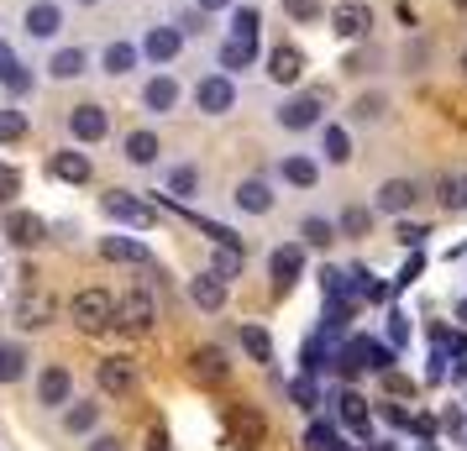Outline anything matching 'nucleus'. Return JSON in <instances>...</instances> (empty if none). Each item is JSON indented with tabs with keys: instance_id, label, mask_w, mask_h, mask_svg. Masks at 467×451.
Returning a JSON list of instances; mask_svg holds the SVG:
<instances>
[{
	"instance_id": "nucleus-47",
	"label": "nucleus",
	"mask_w": 467,
	"mask_h": 451,
	"mask_svg": "<svg viewBox=\"0 0 467 451\" xmlns=\"http://www.w3.org/2000/svg\"><path fill=\"white\" fill-rule=\"evenodd\" d=\"M425 273V247H415L410 258H404V268H400V279H394V289H410V283Z\"/></svg>"
},
{
	"instance_id": "nucleus-51",
	"label": "nucleus",
	"mask_w": 467,
	"mask_h": 451,
	"mask_svg": "<svg viewBox=\"0 0 467 451\" xmlns=\"http://www.w3.org/2000/svg\"><path fill=\"white\" fill-rule=\"evenodd\" d=\"M16 194H22V173H16V169H0V205H11Z\"/></svg>"
},
{
	"instance_id": "nucleus-57",
	"label": "nucleus",
	"mask_w": 467,
	"mask_h": 451,
	"mask_svg": "<svg viewBox=\"0 0 467 451\" xmlns=\"http://www.w3.org/2000/svg\"><path fill=\"white\" fill-rule=\"evenodd\" d=\"M148 451H169V441H163V436L152 430V436H148Z\"/></svg>"
},
{
	"instance_id": "nucleus-58",
	"label": "nucleus",
	"mask_w": 467,
	"mask_h": 451,
	"mask_svg": "<svg viewBox=\"0 0 467 451\" xmlns=\"http://www.w3.org/2000/svg\"><path fill=\"white\" fill-rule=\"evenodd\" d=\"M457 68H462V79H467V47H462V53H457Z\"/></svg>"
},
{
	"instance_id": "nucleus-33",
	"label": "nucleus",
	"mask_w": 467,
	"mask_h": 451,
	"mask_svg": "<svg viewBox=\"0 0 467 451\" xmlns=\"http://www.w3.org/2000/svg\"><path fill=\"white\" fill-rule=\"evenodd\" d=\"M53 321V300L47 294H26L22 304H16V325H26V331H37V325Z\"/></svg>"
},
{
	"instance_id": "nucleus-42",
	"label": "nucleus",
	"mask_w": 467,
	"mask_h": 451,
	"mask_svg": "<svg viewBox=\"0 0 467 451\" xmlns=\"http://www.w3.org/2000/svg\"><path fill=\"white\" fill-rule=\"evenodd\" d=\"M26 127H32V121H26V110H16V106H0V142H5V148H11V142H22V137H26Z\"/></svg>"
},
{
	"instance_id": "nucleus-17",
	"label": "nucleus",
	"mask_w": 467,
	"mask_h": 451,
	"mask_svg": "<svg viewBox=\"0 0 467 451\" xmlns=\"http://www.w3.org/2000/svg\"><path fill=\"white\" fill-rule=\"evenodd\" d=\"M0 89H5L11 100H22V95H32V89H37V74H32V68H26L11 47L0 53Z\"/></svg>"
},
{
	"instance_id": "nucleus-6",
	"label": "nucleus",
	"mask_w": 467,
	"mask_h": 451,
	"mask_svg": "<svg viewBox=\"0 0 467 451\" xmlns=\"http://www.w3.org/2000/svg\"><path fill=\"white\" fill-rule=\"evenodd\" d=\"M268 279H274V294H289L299 279H305V241H284L268 258Z\"/></svg>"
},
{
	"instance_id": "nucleus-39",
	"label": "nucleus",
	"mask_w": 467,
	"mask_h": 451,
	"mask_svg": "<svg viewBox=\"0 0 467 451\" xmlns=\"http://www.w3.org/2000/svg\"><path fill=\"white\" fill-rule=\"evenodd\" d=\"M337 231L341 237H352V241H362L368 231H373V210H368V205H347L341 220H337Z\"/></svg>"
},
{
	"instance_id": "nucleus-14",
	"label": "nucleus",
	"mask_w": 467,
	"mask_h": 451,
	"mask_svg": "<svg viewBox=\"0 0 467 451\" xmlns=\"http://www.w3.org/2000/svg\"><path fill=\"white\" fill-rule=\"evenodd\" d=\"M95 384H100V394H110V399H127L131 388H137V367H131L127 357H100Z\"/></svg>"
},
{
	"instance_id": "nucleus-25",
	"label": "nucleus",
	"mask_w": 467,
	"mask_h": 451,
	"mask_svg": "<svg viewBox=\"0 0 467 451\" xmlns=\"http://www.w3.org/2000/svg\"><path fill=\"white\" fill-rule=\"evenodd\" d=\"M337 420L352 430V436H368V430H373L368 399H362V394H352V388H341V394H337Z\"/></svg>"
},
{
	"instance_id": "nucleus-40",
	"label": "nucleus",
	"mask_w": 467,
	"mask_h": 451,
	"mask_svg": "<svg viewBox=\"0 0 467 451\" xmlns=\"http://www.w3.org/2000/svg\"><path fill=\"white\" fill-rule=\"evenodd\" d=\"M232 37H247V43L263 37V11L257 5H232Z\"/></svg>"
},
{
	"instance_id": "nucleus-43",
	"label": "nucleus",
	"mask_w": 467,
	"mask_h": 451,
	"mask_svg": "<svg viewBox=\"0 0 467 451\" xmlns=\"http://www.w3.org/2000/svg\"><path fill=\"white\" fill-rule=\"evenodd\" d=\"M373 68H379V47H368V43H358L341 58V74H352V79H358V74H373Z\"/></svg>"
},
{
	"instance_id": "nucleus-31",
	"label": "nucleus",
	"mask_w": 467,
	"mask_h": 451,
	"mask_svg": "<svg viewBox=\"0 0 467 451\" xmlns=\"http://www.w3.org/2000/svg\"><path fill=\"white\" fill-rule=\"evenodd\" d=\"M383 116H389V95H383V89H368V95L352 100V121H358V127H379Z\"/></svg>"
},
{
	"instance_id": "nucleus-60",
	"label": "nucleus",
	"mask_w": 467,
	"mask_h": 451,
	"mask_svg": "<svg viewBox=\"0 0 467 451\" xmlns=\"http://www.w3.org/2000/svg\"><path fill=\"white\" fill-rule=\"evenodd\" d=\"M462 321H467V300H462Z\"/></svg>"
},
{
	"instance_id": "nucleus-29",
	"label": "nucleus",
	"mask_w": 467,
	"mask_h": 451,
	"mask_svg": "<svg viewBox=\"0 0 467 451\" xmlns=\"http://www.w3.org/2000/svg\"><path fill=\"white\" fill-rule=\"evenodd\" d=\"M89 68V53L85 47H58L53 58H47V79H79Z\"/></svg>"
},
{
	"instance_id": "nucleus-5",
	"label": "nucleus",
	"mask_w": 467,
	"mask_h": 451,
	"mask_svg": "<svg viewBox=\"0 0 467 451\" xmlns=\"http://www.w3.org/2000/svg\"><path fill=\"white\" fill-rule=\"evenodd\" d=\"M326 22H331V32H337L341 43H368V32H373V11H368V0H341Z\"/></svg>"
},
{
	"instance_id": "nucleus-16",
	"label": "nucleus",
	"mask_w": 467,
	"mask_h": 451,
	"mask_svg": "<svg viewBox=\"0 0 467 451\" xmlns=\"http://www.w3.org/2000/svg\"><path fill=\"white\" fill-rule=\"evenodd\" d=\"M47 173H53L58 184H89V179H95V163H89V152L64 148V152H53V158H47Z\"/></svg>"
},
{
	"instance_id": "nucleus-32",
	"label": "nucleus",
	"mask_w": 467,
	"mask_h": 451,
	"mask_svg": "<svg viewBox=\"0 0 467 451\" xmlns=\"http://www.w3.org/2000/svg\"><path fill=\"white\" fill-rule=\"evenodd\" d=\"M337 237H341L337 220H326V215H310V220L299 226V241H305V247H316V252H326V247H331Z\"/></svg>"
},
{
	"instance_id": "nucleus-38",
	"label": "nucleus",
	"mask_w": 467,
	"mask_h": 451,
	"mask_svg": "<svg viewBox=\"0 0 467 451\" xmlns=\"http://www.w3.org/2000/svg\"><path fill=\"white\" fill-rule=\"evenodd\" d=\"M26 346L16 342H0V384H16V378H26Z\"/></svg>"
},
{
	"instance_id": "nucleus-2",
	"label": "nucleus",
	"mask_w": 467,
	"mask_h": 451,
	"mask_svg": "<svg viewBox=\"0 0 467 451\" xmlns=\"http://www.w3.org/2000/svg\"><path fill=\"white\" fill-rule=\"evenodd\" d=\"M274 121L284 131H316L320 121H326V100H320L316 89H299V95H289V100H278Z\"/></svg>"
},
{
	"instance_id": "nucleus-54",
	"label": "nucleus",
	"mask_w": 467,
	"mask_h": 451,
	"mask_svg": "<svg viewBox=\"0 0 467 451\" xmlns=\"http://www.w3.org/2000/svg\"><path fill=\"white\" fill-rule=\"evenodd\" d=\"M383 384H389V394H415V384L400 378V373H383Z\"/></svg>"
},
{
	"instance_id": "nucleus-22",
	"label": "nucleus",
	"mask_w": 467,
	"mask_h": 451,
	"mask_svg": "<svg viewBox=\"0 0 467 451\" xmlns=\"http://www.w3.org/2000/svg\"><path fill=\"white\" fill-rule=\"evenodd\" d=\"M142 64V43H127V37H116V43L100 47V68H106L110 79H121V74H131V68Z\"/></svg>"
},
{
	"instance_id": "nucleus-55",
	"label": "nucleus",
	"mask_w": 467,
	"mask_h": 451,
	"mask_svg": "<svg viewBox=\"0 0 467 451\" xmlns=\"http://www.w3.org/2000/svg\"><path fill=\"white\" fill-rule=\"evenodd\" d=\"M89 451H127V446H121L116 436H95V441H89Z\"/></svg>"
},
{
	"instance_id": "nucleus-8",
	"label": "nucleus",
	"mask_w": 467,
	"mask_h": 451,
	"mask_svg": "<svg viewBox=\"0 0 467 451\" xmlns=\"http://www.w3.org/2000/svg\"><path fill=\"white\" fill-rule=\"evenodd\" d=\"M68 137H74V142H85V148L106 142V137H110V116H106V106H95V100L74 106V110H68Z\"/></svg>"
},
{
	"instance_id": "nucleus-23",
	"label": "nucleus",
	"mask_w": 467,
	"mask_h": 451,
	"mask_svg": "<svg viewBox=\"0 0 467 451\" xmlns=\"http://www.w3.org/2000/svg\"><path fill=\"white\" fill-rule=\"evenodd\" d=\"M190 300L205 310V315H215L221 304H226V279L215 273V268H205V273H194L190 279Z\"/></svg>"
},
{
	"instance_id": "nucleus-15",
	"label": "nucleus",
	"mask_w": 467,
	"mask_h": 451,
	"mask_svg": "<svg viewBox=\"0 0 467 451\" xmlns=\"http://www.w3.org/2000/svg\"><path fill=\"white\" fill-rule=\"evenodd\" d=\"M179 100H184V89H179L173 74H152L142 85V110L148 116H169V110H179Z\"/></svg>"
},
{
	"instance_id": "nucleus-41",
	"label": "nucleus",
	"mask_w": 467,
	"mask_h": 451,
	"mask_svg": "<svg viewBox=\"0 0 467 451\" xmlns=\"http://www.w3.org/2000/svg\"><path fill=\"white\" fill-rule=\"evenodd\" d=\"M337 446H341L337 420H316V425L305 430V451H337Z\"/></svg>"
},
{
	"instance_id": "nucleus-20",
	"label": "nucleus",
	"mask_w": 467,
	"mask_h": 451,
	"mask_svg": "<svg viewBox=\"0 0 467 451\" xmlns=\"http://www.w3.org/2000/svg\"><path fill=\"white\" fill-rule=\"evenodd\" d=\"M100 258L110 262H131V268H152V247L137 237H100Z\"/></svg>"
},
{
	"instance_id": "nucleus-52",
	"label": "nucleus",
	"mask_w": 467,
	"mask_h": 451,
	"mask_svg": "<svg viewBox=\"0 0 467 451\" xmlns=\"http://www.w3.org/2000/svg\"><path fill=\"white\" fill-rule=\"evenodd\" d=\"M205 16H211V11H200V5L184 11V16H179V32H184V37H200V32H205Z\"/></svg>"
},
{
	"instance_id": "nucleus-35",
	"label": "nucleus",
	"mask_w": 467,
	"mask_h": 451,
	"mask_svg": "<svg viewBox=\"0 0 467 451\" xmlns=\"http://www.w3.org/2000/svg\"><path fill=\"white\" fill-rule=\"evenodd\" d=\"M436 200L446 210H467V173H441L436 179Z\"/></svg>"
},
{
	"instance_id": "nucleus-28",
	"label": "nucleus",
	"mask_w": 467,
	"mask_h": 451,
	"mask_svg": "<svg viewBox=\"0 0 467 451\" xmlns=\"http://www.w3.org/2000/svg\"><path fill=\"white\" fill-rule=\"evenodd\" d=\"M163 194H169L173 205L194 200V194H200V169H194V163H173L169 179H163Z\"/></svg>"
},
{
	"instance_id": "nucleus-50",
	"label": "nucleus",
	"mask_w": 467,
	"mask_h": 451,
	"mask_svg": "<svg viewBox=\"0 0 467 451\" xmlns=\"http://www.w3.org/2000/svg\"><path fill=\"white\" fill-rule=\"evenodd\" d=\"M404 342H410V315L389 310V346H404Z\"/></svg>"
},
{
	"instance_id": "nucleus-56",
	"label": "nucleus",
	"mask_w": 467,
	"mask_h": 451,
	"mask_svg": "<svg viewBox=\"0 0 467 451\" xmlns=\"http://www.w3.org/2000/svg\"><path fill=\"white\" fill-rule=\"evenodd\" d=\"M194 5H200V11H232L236 0H194Z\"/></svg>"
},
{
	"instance_id": "nucleus-48",
	"label": "nucleus",
	"mask_w": 467,
	"mask_h": 451,
	"mask_svg": "<svg viewBox=\"0 0 467 451\" xmlns=\"http://www.w3.org/2000/svg\"><path fill=\"white\" fill-rule=\"evenodd\" d=\"M425 64H431V47H425L420 37H410V43H404V74H420Z\"/></svg>"
},
{
	"instance_id": "nucleus-61",
	"label": "nucleus",
	"mask_w": 467,
	"mask_h": 451,
	"mask_svg": "<svg viewBox=\"0 0 467 451\" xmlns=\"http://www.w3.org/2000/svg\"><path fill=\"white\" fill-rule=\"evenodd\" d=\"M85 5H95V0H85Z\"/></svg>"
},
{
	"instance_id": "nucleus-12",
	"label": "nucleus",
	"mask_w": 467,
	"mask_h": 451,
	"mask_svg": "<svg viewBox=\"0 0 467 451\" xmlns=\"http://www.w3.org/2000/svg\"><path fill=\"white\" fill-rule=\"evenodd\" d=\"M37 405H43V409L74 405V373H68L64 363H47L43 373H37Z\"/></svg>"
},
{
	"instance_id": "nucleus-46",
	"label": "nucleus",
	"mask_w": 467,
	"mask_h": 451,
	"mask_svg": "<svg viewBox=\"0 0 467 451\" xmlns=\"http://www.w3.org/2000/svg\"><path fill=\"white\" fill-rule=\"evenodd\" d=\"M425 237H431V226H415V220H400V231H394V241H400L404 252L425 247Z\"/></svg>"
},
{
	"instance_id": "nucleus-27",
	"label": "nucleus",
	"mask_w": 467,
	"mask_h": 451,
	"mask_svg": "<svg viewBox=\"0 0 467 451\" xmlns=\"http://www.w3.org/2000/svg\"><path fill=\"white\" fill-rule=\"evenodd\" d=\"M215 64H221V74H242V68L257 64V43H247V37H226L221 53H215Z\"/></svg>"
},
{
	"instance_id": "nucleus-13",
	"label": "nucleus",
	"mask_w": 467,
	"mask_h": 451,
	"mask_svg": "<svg viewBox=\"0 0 467 451\" xmlns=\"http://www.w3.org/2000/svg\"><path fill=\"white\" fill-rule=\"evenodd\" d=\"M22 32L37 37V43L58 37V32H64V5H58V0H32V5L22 11Z\"/></svg>"
},
{
	"instance_id": "nucleus-18",
	"label": "nucleus",
	"mask_w": 467,
	"mask_h": 451,
	"mask_svg": "<svg viewBox=\"0 0 467 451\" xmlns=\"http://www.w3.org/2000/svg\"><path fill=\"white\" fill-rule=\"evenodd\" d=\"M278 179L295 184V190H316L320 184V163L310 158V152H284V158H278Z\"/></svg>"
},
{
	"instance_id": "nucleus-44",
	"label": "nucleus",
	"mask_w": 467,
	"mask_h": 451,
	"mask_svg": "<svg viewBox=\"0 0 467 451\" xmlns=\"http://www.w3.org/2000/svg\"><path fill=\"white\" fill-rule=\"evenodd\" d=\"M289 399H295L299 409H316V405H320V388H316V378H310V373H299L295 384H289Z\"/></svg>"
},
{
	"instance_id": "nucleus-30",
	"label": "nucleus",
	"mask_w": 467,
	"mask_h": 451,
	"mask_svg": "<svg viewBox=\"0 0 467 451\" xmlns=\"http://www.w3.org/2000/svg\"><path fill=\"white\" fill-rule=\"evenodd\" d=\"M95 425H100V405H89V399L64 405V430H68V436H89Z\"/></svg>"
},
{
	"instance_id": "nucleus-19",
	"label": "nucleus",
	"mask_w": 467,
	"mask_h": 451,
	"mask_svg": "<svg viewBox=\"0 0 467 451\" xmlns=\"http://www.w3.org/2000/svg\"><path fill=\"white\" fill-rule=\"evenodd\" d=\"M43 237H47L43 215H32V210H11L5 215V241H11V247H37Z\"/></svg>"
},
{
	"instance_id": "nucleus-45",
	"label": "nucleus",
	"mask_w": 467,
	"mask_h": 451,
	"mask_svg": "<svg viewBox=\"0 0 467 451\" xmlns=\"http://www.w3.org/2000/svg\"><path fill=\"white\" fill-rule=\"evenodd\" d=\"M242 262H247V252H242V247H221L211 268L221 273V279H236V273H242Z\"/></svg>"
},
{
	"instance_id": "nucleus-21",
	"label": "nucleus",
	"mask_w": 467,
	"mask_h": 451,
	"mask_svg": "<svg viewBox=\"0 0 467 451\" xmlns=\"http://www.w3.org/2000/svg\"><path fill=\"white\" fill-rule=\"evenodd\" d=\"M158 152H163V142H158V131H127L121 137V158H127L131 169H152L158 163Z\"/></svg>"
},
{
	"instance_id": "nucleus-34",
	"label": "nucleus",
	"mask_w": 467,
	"mask_h": 451,
	"mask_svg": "<svg viewBox=\"0 0 467 451\" xmlns=\"http://www.w3.org/2000/svg\"><path fill=\"white\" fill-rule=\"evenodd\" d=\"M242 346H247V357H253V363H263V367L274 363V336H268L257 321L242 325Z\"/></svg>"
},
{
	"instance_id": "nucleus-1",
	"label": "nucleus",
	"mask_w": 467,
	"mask_h": 451,
	"mask_svg": "<svg viewBox=\"0 0 467 451\" xmlns=\"http://www.w3.org/2000/svg\"><path fill=\"white\" fill-rule=\"evenodd\" d=\"M100 210H106L116 226H131V231H152V226H158V210H152L148 200H137L131 190H106L100 194Z\"/></svg>"
},
{
	"instance_id": "nucleus-36",
	"label": "nucleus",
	"mask_w": 467,
	"mask_h": 451,
	"mask_svg": "<svg viewBox=\"0 0 467 451\" xmlns=\"http://www.w3.org/2000/svg\"><path fill=\"white\" fill-rule=\"evenodd\" d=\"M194 378L221 384V378H226V352H221V346H200V352H194Z\"/></svg>"
},
{
	"instance_id": "nucleus-3",
	"label": "nucleus",
	"mask_w": 467,
	"mask_h": 451,
	"mask_svg": "<svg viewBox=\"0 0 467 451\" xmlns=\"http://www.w3.org/2000/svg\"><path fill=\"white\" fill-rule=\"evenodd\" d=\"M68 315H74L79 331H106V325H116V300L106 289H79L74 304H68Z\"/></svg>"
},
{
	"instance_id": "nucleus-49",
	"label": "nucleus",
	"mask_w": 467,
	"mask_h": 451,
	"mask_svg": "<svg viewBox=\"0 0 467 451\" xmlns=\"http://www.w3.org/2000/svg\"><path fill=\"white\" fill-rule=\"evenodd\" d=\"M368 367H373V373H394V346L368 342Z\"/></svg>"
},
{
	"instance_id": "nucleus-59",
	"label": "nucleus",
	"mask_w": 467,
	"mask_h": 451,
	"mask_svg": "<svg viewBox=\"0 0 467 451\" xmlns=\"http://www.w3.org/2000/svg\"><path fill=\"white\" fill-rule=\"evenodd\" d=\"M457 378H467V357H462V367H457Z\"/></svg>"
},
{
	"instance_id": "nucleus-4",
	"label": "nucleus",
	"mask_w": 467,
	"mask_h": 451,
	"mask_svg": "<svg viewBox=\"0 0 467 451\" xmlns=\"http://www.w3.org/2000/svg\"><path fill=\"white\" fill-rule=\"evenodd\" d=\"M415 205H420V184H415V179H383L379 190H373V210H379V215L404 220Z\"/></svg>"
},
{
	"instance_id": "nucleus-10",
	"label": "nucleus",
	"mask_w": 467,
	"mask_h": 451,
	"mask_svg": "<svg viewBox=\"0 0 467 451\" xmlns=\"http://www.w3.org/2000/svg\"><path fill=\"white\" fill-rule=\"evenodd\" d=\"M194 106H200V116H226V110L236 106L232 74H205V79L194 85Z\"/></svg>"
},
{
	"instance_id": "nucleus-53",
	"label": "nucleus",
	"mask_w": 467,
	"mask_h": 451,
	"mask_svg": "<svg viewBox=\"0 0 467 451\" xmlns=\"http://www.w3.org/2000/svg\"><path fill=\"white\" fill-rule=\"evenodd\" d=\"M410 430H415L420 441H431V436H436V420H431V415H415V420H410Z\"/></svg>"
},
{
	"instance_id": "nucleus-37",
	"label": "nucleus",
	"mask_w": 467,
	"mask_h": 451,
	"mask_svg": "<svg viewBox=\"0 0 467 451\" xmlns=\"http://www.w3.org/2000/svg\"><path fill=\"white\" fill-rule=\"evenodd\" d=\"M284 5V16L295 26H316V22H326L331 11H326V0H278Z\"/></svg>"
},
{
	"instance_id": "nucleus-9",
	"label": "nucleus",
	"mask_w": 467,
	"mask_h": 451,
	"mask_svg": "<svg viewBox=\"0 0 467 451\" xmlns=\"http://www.w3.org/2000/svg\"><path fill=\"white\" fill-rule=\"evenodd\" d=\"M268 79L274 85H284V89H295L299 79H305V68H310V58H305V47H295V43H278V47H268Z\"/></svg>"
},
{
	"instance_id": "nucleus-62",
	"label": "nucleus",
	"mask_w": 467,
	"mask_h": 451,
	"mask_svg": "<svg viewBox=\"0 0 467 451\" xmlns=\"http://www.w3.org/2000/svg\"><path fill=\"white\" fill-rule=\"evenodd\" d=\"M0 53H5V43H0Z\"/></svg>"
},
{
	"instance_id": "nucleus-11",
	"label": "nucleus",
	"mask_w": 467,
	"mask_h": 451,
	"mask_svg": "<svg viewBox=\"0 0 467 451\" xmlns=\"http://www.w3.org/2000/svg\"><path fill=\"white\" fill-rule=\"evenodd\" d=\"M184 53V32H179V22H163V26H148V37H142V58L158 68H169L173 58Z\"/></svg>"
},
{
	"instance_id": "nucleus-24",
	"label": "nucleus",
	"mask_w": 467,
	"mask_h": 451,
	"mask_svg": "<svg viewBox=\"0 0 467 451\" xmlns=\"http://www.w3.org/2000/svg\"><path fill=\"white\" fill-rule=\"evenodd\" d=\"M232 200H236L242 215H268L274 210V184H268V179H242Z\"/></svg>"
},
{
	"instance_id": "nucleus-7",
	"label": "nucleus",
	"mask_w": 467,
	"mask_h": 451,
	"mask_svg": "<svg viewBox=\"0 0 467 451\" xmlns=\"http://www.w3.org/2000/svg\"><path fill=\"white\" fill-rule=\"evenodd\" d=\"M158 321V300H152V289H127L121 300H116V325H127V331H152Z\"/></svg>"
},
{
	"instance_id": "nucleus-26",
	"label": "nucleus",
	"mask_w": 467,
	"mask_h": 451,
	"mask_svg": "<svg viewBox=\"0 0 467 451\" xmlns=\"http://www.w3.org/2000/svg\"><path fill=\"white\" fill-rule=\"evenodd\" d=\"M320 158L326 163H352V131L337 127V121H320Z\"/></svg>"
}]
</instances>
